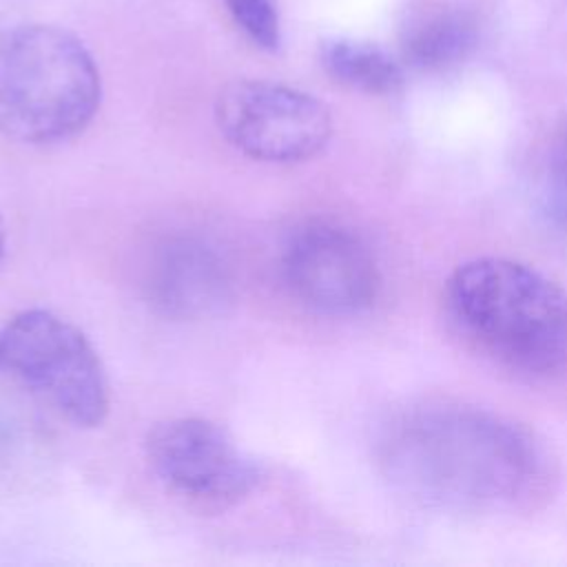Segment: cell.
<instances>
[{
    "label": "cell",
    "mask_w": 567,
    "mask_h": 567,
    "mask_svg": "<svg viewBox=\"0 0 567 567\" xmlns=\"http://www.w3.org/2000/svg\"><path fill=\"white\" fill-rule=\"evenodd\" d=\"M239 29L261 49L275 51L281 42V24L275 0H226Z\"/></svg>",
    "instance_id": "11"
},
{
    "label": "cell",
    "mask_w": 567,
    "mask_h": 567,
    "mask_svg": "<svg viewBox=\"0 0 567 567\" xmlns=\"http://www.w3.org/2000/svg\"><path fill=\"white\" fill-rule=\"evenodd\" d=\"M321 64L334 80L363 93H392L403 82L399 62L370 42L328 40L321 47Z\"/></svg>",
    "instance_id": "9"
},
{
    "label": "cell",
    "mask_w": 567,
    "mask_h": 567,
    "mask_svg": "<svg viewBox=\"0 0 567 567\" xmlns=\"http://www.w3.org/2000/svg\"><path fill=\"white\" fill-rule=\"evenodd\" d=\"M89 49L69 31L24 24L0 35V133L22 144L78 135L100 106Z\"/></svg>",
    "instance_id": "3"
},
{
    "label": "cell",
    "mask_w": 567,
    "mask_h": 567,
    "mask_svg": "<svg viewBox=\"0 0 567 567\" xmlns=\"http://www.w3.org/2000/svg\"><path fill=\"white\" fill-rule=\"evenodd\" d=\"M2 250H4V221L0 215V257H2Z\"/></svg>",
    "instance_id": "13"
},
{
    "label": "cell",
    "mask_w": 567,
    "mask_h": 567,
    "mask_svg": "<svg viewBox=\"0 0 567 567\" xmlns=\"http://www.w3.org/2000/svg\"><path fill=\"white\" fill-rule=\"evenodd\" d=\"M445 301L458 330L498 363L532 377L567 370V292L536 268L470 259L450 275Z\"/></svg>",
    "instance_id": "1"
},
{
    "label": "cell",
    "mask_w": 567,
    "mask_h": 567,
    "mask_svg": "<svg viewBox=\"0 0 567 567\" xmlns=\"http://www.w3.org/2000/svg\"><path fill=\"white\" fill-rule=\"evenodd\" d=\"M233 290V268L208 239L173 235L153 250L146 295L159 315L177 321L206 319L230 303Z\"/></svg>",
    "instance_id": "8"
},
{
    "label": "cell",
    "mask_w": 567,
    "mask_h": 567,
    "mask_svg": "<svg viewBox=\"0 0 567 567\" xmlns=\"http://www.w3.org/2000/svg\"><path fill=\"white\" fill-rule=\"evenodd\" d=\"M281 275L301 306L332 317L365 310L379 290V268L368 244L332 221H308L290 233Z\"/></svg>",
    "instance_id": "7"
},
{
    "label": "cell",
    "mask_w": 567,
    "mask_h": 567,
    "mask_svg": "<svg viewBox=\"0 0 567 567\" xmlns=\"http://www.w3.org/2000/svg\"><path fill=\"white\" fill-rule=\"evenodd\" d=\"M545 197L551 215L567 224V128L558 135L549 155Z\"/></svg>",
    "instance_id": "12"
},
{
    "label": "cell",
    "mask_w": 567,
    "mask_h": 567,
    "mask_svg": "<svg viewBox=\"0 0 567 567\" xmlns=\"http://www.w3.org/2000/svg\"><path fill=\"white\" fill-rule=\"evenodd\" d=\"M146 458L175 494L206 507L235 505L259 483L257 463L206 419L157 423L146 436Z\"/></svg>",
    "instance_id": "6"
},
{
    "label": "cell",
    "mask_w": 567,
    "mask_h": 567,
    "mask_svg": "<svg viewBox=\"0 0 567 567\" xmlns=\"http://www.w3.org/2000/svg\"><path fill=\"white\" fill-rule=\"evenodd\" d=\"M0 372L78 427L106 419L109 381L95 348L78 326L51 310H22L0 328Z\"/></svg>",
    "instance_id": "4"
},
{
    "label": "cell",
    "mask_w": 567,
    "mask_h": 567,
    "mask_svg": "<svg viewBox=\"0 0 567 567\" xmlns=\"http://www.w3.org/2000/svg\"><path fill=\"white\" fill-rule=\"evenodd\" d=\"M215 122L230 146L270 164L310 159L332 135V117L321 100L268 80L224 86L215 102Z\"/></svg>",
    "instance_id": "5"
},
{
    "label": "cell",
    "mask_w": 567,
    "mask_h": 567,
    "mask_svg": "<svg viewBox=\"0 0 567 567\" xmlns=\"http://www.w3.org/2000/svg\"><path fill=\"white\" fill-rule=\"evenodd\" d=\"M472 24L456 13H439L412 27L405 35V58L423 69L445 66L472 47Z\"/></svg>",
    "instance_id": "10"
},
{
    "label": "cell",
    "mask_w": 567,
    "mask_h": 567,
    "mask_svg": "<svg viewBox=\"0 0 567 567\" xmlns=\"http://www.w3.org/2000/svg\"><path fill=\"white\" fill-rule=\"evenodd\" d=\"M390 465L416 494L456 505L509 501L534 474L520 434L476 412H425L401 423Z\"/></svg>",
    "instance_id": "2"
}]
</instances>
